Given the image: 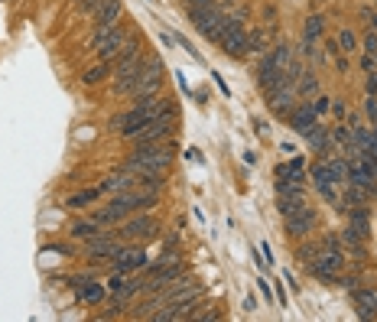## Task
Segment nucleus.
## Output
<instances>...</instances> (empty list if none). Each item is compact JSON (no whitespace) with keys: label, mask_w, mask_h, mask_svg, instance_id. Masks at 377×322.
Returning <instances> with one entry per match:
<instances>
[{"label":"nucleus","mask_w":377,"mask_h":322,"mask_svg":"<svg viewBox=\"0 0 377 322\" xmlns=\"http://www.w3.org/2000/svg\"><path fill=\"white\" fill-rule=\"evenodd\" d=\"M361 69H365V72H377V59L365 52V59H361Z\"/></svg>","instance_id":"36"},{"label":"nucleus","mask_w":377,"mask_h":322,"mask_svg":"<svg viewBox=\"0 0 377 322\" xmlns=\"http://www.w3.org/2000/svg\"><path fill=\"white\" fill-rule=\"evenodd\" d=\"M365 91H367V95H377V72H367V82H365Z\"/></svg>","instance_id":"35"},{"label":"nucleus","mask_w":377,"mask_h":322,"mask_svg":"<svg viewBox=\"0 0 377 322\" xmlns=\"http://www.w3.org/2000/svg\"><path fill=\"white\" fill-rule=\"evenodd\" d=\"M75 3H78V7H82L85 13H91V16H95V13H98L101 7L108 3V0H75Z\"/></svg>","instance_id":"30"},{"label":"nucleus","mask_w":377,"mask_h":322,"mask_svg":"<svg viewBox=\"0 0 377 322\" xmlns=\"http://www.w3.org/2000/svg\"><path fill=\"white\" fill-rule=\"evenodd\" d=\"M257 290H260V297H264V303H267V306H270V303L277 299V297H273V286L267 284V277H260V280H257Z\"/></svg>","instance_id":"29"},{"label":"nucleus","mask_w":377,"mask_h":322,"mask_svg":"<svg viewBox=\"0 0 377 322\" xmlns=\"http://www.w3.org/2000/svg\"><path fill=\"white\" fill-rule=\"evenodd\" d=\"M160 91H163V59H156V56H143L137 72L114 78V95L140 98V95H160Z\"/></svg>","instance_id":"1"},{"label":"nucleus","mask_w":377,"mask_h":322,"mask_svg":"<svg viewBox=\"0 0 377 322\" xmlns=\"http://www.w3.org/2000/svg\"><path fill=\"white\" fill-rule=\"evenodd\" d=\"M374 59H377V52H374Z\"/></svg>","instance_id":"44"},{"label":"nucleus","mask_w":377,"mask_h":322,"mask_svg":"<svg viewBox=\"0 0 377 322\" xmlns=\"http://www.w3.org/2000/svg\"><path fill=\"white\" fill-rule=\"evenodd\" d=\"M315 211L313 209H302V211H296V215H289V218H283V231H287V238L293 241H302V238H309L315 231Z\"/></svg>","instance_id":"11"},{"label":"nucleus","mask_w":377,"mask_h":322,"mask_svg":"<svg viewBox=\"0 0 377 322\" xmlns=\"http://www.w3.org/2000/svg\"><path fill=\"white\" fill-rule=\"evenodd\" d=\"M215 3H221V0H186V13L188 10H205V7H215Z\"/></svg>","instance_id":"33"},{"label":"nucleus","mask_w":377,"mask_h":322,"mask_svg":"<svg viewBox=\"0 0 377 322\" xmlns=\"http://www.w3.org/2000/svg\"><path fill=\"white\" fill-rule=\"evenodd\" d=\"M176 140L169 137V140H156V143H134V150L127 153V160L134 163H143V166H150V170H160L166 173L169 166H173V157H176Z\"/></svg>","instance_id":"2"},{"label":"nucleus","mask_w":377,"mask_h":322,"mask_svg":"<svg viewBox=\"0 0 377 322\" xmlns=\"http://www.w3.org/2000/svg\"><path fill=\"white\" fill-rule=\"evenodd\" d=\"M247 49H251V56H264L270 49V33L267 30H247Z\"/></svg>","instance_id":"20"},{"label":"nucleus","mask_w":377,"mask_h":322,"mask_svg":"<svg viewBox=\"0 0 377 322\" xmlns=\"http://www.w3.org/2000/svg\"><path fill=\"white\" fill-rule=\"evenodd\" d=\"M361 49L367 52V56H374L377 52V30H367L365 39H361Z\"/></svg>","instance_id":"28"},{"label":"nucleus","mask_w":377,"mask_h":322,"mask_svg":"<svg viewBox=\"0 0 377 322\" xmlns=\"http://www.w3.org/2000/svg\"><path fill=\"white\" fill-rule=\"evenodd\" d=\"M309 108H313L315 114H326L328 108H332V101H328L326 95H319V98H313V101H309Z\"/></svg>","instance_id":"31"},{"label":"nucleus","mask_w":377,"mask_h":322,"mask_svg":"<svg viewBox=\"0 0 377 322\" xmlns=\"http://www.w3.org/2000/svg\"><path fill=\"white\" fill-rule=\"evenodd\" d=\"M302 137H306L309 150H315V153H319V160H328V157H335V153H339L335 140H332V134H328V127H322L319 121H315V124L309 127Z\"/></svg>","instance_id":"12"},{"label":"nucleus","mask_w":377,"mask_h":322,"mask_svg":"<svg viewBox=\"0 0 377 322\" xmlns=\"http://www.w3.org/2000/svg\"><path fill=\"white\" fill-rule=\"evenodd\" d=\"M104 75H111L108 62H101L98 69H88V72H85V85H98V82H101V78H104Z\"/></svg>","instance_id":"27"},{"label":"nucleus","mask_w":377,"mask_h":322,"mask_svg":"<svg viewBox=\"0 0 377 322\" xmlns=\"http://www.w3.org/2000/svg\"><path fill=\"white\" fill-rule=\"evenodd\" d=\"M332 114H335L339 121H345V117H348V108H345L341 101H332Z\"/></svg>","instance_id":"34"},{"label":"nucleus","mask_w":377,"mask_h":322,"mask_svg":"<svg viewBox=\"0 0 377 322\" xmlns=\"http://www.w3.org/2000/svg\"><path fill=\"white\" fill-rule=\"evenodd\" d=\"M160 43H163V49H173V46H176V36H173V33H160Z\"/></svg>","instance_id":"37"},{"label":"nucleus","mask_w":377,"mask_h":322,"mask_svg":"<svg viewBox=\"0 0 377 322\" xmlns=\"http://www.w3.org/2000/svg\"><path fill=\"white\" fill-rule=\"evenodd\" d=\"M365 114L371 117V124H377V95H367L365 98Z\"/></svg>","instance_id":"32"},{"label":"nucleus","mask_w":377,"mask_h":322,"mask_svg":"<svg viewBox=\"0 0 377 322\" xmlns=\"http://www.w3.org/2000/svg\"><path fill=\"white\" fill-rule=\"evenodd\" d=\"M127 26L124 23H117L111 26V30H104V33H95V39H91V46H95V52H98V59L101 62H111L114 56L121 52V46L127 43Z\"/></svg>","instance_id":"6"},{"label":"nucleus","mask_w":377,"mask_h":322,"mask_svg":"<svg viewBox=\"0 0 377 322\" xmlns=\"http://www.w3.org/2000/svg\"><path fill=\"white\" fill-rule=\"evenodd\" d=\"M273 173H277V179H287V176H293V170H289V163H280Z\"/></svg>","instance_id":"38"},{"label":"nucleus","mask_w":377,"mask_h":322,"mask_svg":"<svg viewBox=\"0 0 377 322\" xmlns=\"http://www.w3.org/2000/svg\"><path fill=\"white\" fill-rule=\"evenodd\" d=\"M315 254H319V241H302V244H296V251H293V257L300 260V264H309Z\"/></svg>","instance_id":"23"},{"label":"nucleus","mask_w":377,"mask_h":322,"mask_svg":"<svg viewBox=\"0 0 377 322\" xmlns=\"http://www.w3.org/2000/svg\"><path fill=\"white\" fill-rule=\"evenodd\" d=\"M313 186L315 192L326 198L328 205H339V196H335V183H328V179H313Z\"/></svg>","instance_id":"24"},{"label":"nucleus","mask_w":377,"mask_h":322,"mask_svg":"<svg viewBox=\"0 0 377 322\" xmlns=\"http://www.w3.org/2000/svg\"><path fill=\"white\" fill-rule=\"evenodd\" d=\"M176 127L173 121H166V117H153L147 124H140L134 134L127 137V140H134V143H156V140H169V137L176 134Z\"/></svg>","instance_id":"8"},{"label":"nucleus","mask_w":377,"mask_h":322,"mask_svg":"<svg viewBox=\"0 0 377 322\" xmlns=\"http://www.w3.org/2000/svg\"><path fill=\"white\" fill-rule=\"evenodd\" d=\"M124 20V3L121 0H108L98 13H95V33H104V30H111Z\"/></svg>","instance_id":"14"},{"label":"nucleus","mask_w":377,"mask_h":322,"mask_svg":"<svg viewBox=\"0 0 377 322\" xmlns=\"http://www.w3.org/2000/svg\"><path fill=\"white\" fill-rule=\"evenodd\" d=\"M254 124H257V134H270V124H267V121H260V117H257Z\"/></svg>","instance_id":"43"},{"label":"nucleus","mask_w":377,"mask_h":322,"mask_svg":"<svg viewBox=\"0 0 377 322\" xmlns=\"http://www.w3.org/2000/svg\"><path fill=\"white\" fill-rule=\"evenodd\" d=\"M101 192H111V196H117V192H127V189H137V173H130V170H121V173H111L104 183H101Z\"/></svg>","instance_id":"15"},{"label":"nucleus","mask_w":377,"mask_h":322,"mask_svg":"<svg viewBox=\"0 0 377 322\" xmlns=\"http://www.w3.org/2000/svg\"><path fill=\"white\" fill-rule=\"evenodd\" d=\"M69 286H75V299L78 303H85V306H98L101 299H104V293H108V286L95 284L91 273H78V277H72V284Z\"/></svg>","instance_id":"10"},{"label":"nucleus","mask_w":377,"mask_h":322,"mask_svg":"<svg viewBox=\"0 0 377 322\" xmlns=\"http://www.w3.org/2000/svg\"><path fill=\"white\" fill-rule=\"evenodd\" d=\"M186 157H188V160H192V163H202V153H199V150H195V147H188V150H186Z\"/></svg>","instance_id":"40"},{"label":"nucleus","mask_w":377,"mask_h":322,"mask_svg":"<svg viewBox=\"0 0 377 322\" xmlns=\"http://www.w3.org/2000/svg\"><path fill=\"white\" fill-rule=\"evenodd\" d=\"M267 104H270V111L277 114V117H287V114L296 108V88L280 85V88H273V91H267Z\"/></svg>","instance_id":"13"},{"label":"nucleus","mask_w":377,"mask_h":322,"mask_svg":"<svg viewBox=\"0 0 377 322\" xmlns=\"http://www.w3.org/2000/svg\"><path fill=\"white\" fill-rule=\"evenodd\" d=\"M322 33H326V16L322 13H309L306 16V26H302V39H322Z\"/></svg>","instance_id":"19"},{"label":"nucleus","mask_w":377,"mask_h":322,"mask_svg":"<svg viewBox=\"0 0 377 322\" xmlns=\"http://www.w3.org/2000/svg\"><path fill=\"white\" fill-rule=\"evenodd\" d=\"M319 251H345V241L335 231H326V235L319 238Z\"/></svg>","instance_id":"25"},{"label":"nucleus","mask_w":377,"mask_h":322,"mask_svg":"<svg viewBox=\"0 0 377 322\" xmlns=\"http://www.w3.org/2000/svg\"><path fill=\"white\" fill-rule=\"evenodd\" d=\"M215 85L221 88V95H231V88L225 85V78H221V75H215Z\"/></svg>","instance_id":"42"},{"label":"nucleus","mask_w":377,"mask_h":322,"mask_svg":"<svg viewBox=\"0 0 377 322\" xmlns=\"http://www.w3.org/2000/svg\"><path fill=\"white\" fill-rule=\"evenodd\" d=\"M309 273H313L319 284H328L335 286V280H339V271L345 267V251H319L309 264Z\"/></svg>","instance_id":"4"},{"label":"nucleus","mask_w":377,"mask_h":322,"mask_svg":"<svg viewBox=\"0 0 377 322\" xmlns=\"http://www.w3.org/2000/svg\"><path fill=\"white\" fill-rule=\"evenodd\" d=\"M111 228H104V225H98L95 218H85V222H75L72 225V231L69 235L75 238V241H88V238H98V235H108Z\"/></svg>","instance_id":"17"},{"label":"nucleus","mask_w":377,"mask_h":322,"mask_svg":"<svg viewBox=\"0 0 377 322\" xmlns=\"http://www.w3.org/2000/svg\"><path fill=\"white\" fill-rule=\"evenodd\" d=\"M160 231V225H156V218H153L150 211H137V215H130V218H124V222L117 225V231L114 235L121 238V241H150L153 235Z\"/></svg>","instance_id":"5"},{"label":"nucleus","mask_w":377,"mask_h":322,"mask_svg":"<svg viewBox=\"0 0 377 322\" xmlns=\"http://www.w3.org/2000/svg\"><path fill=\"white\" fill-rule=\"evenodd\" d=\"M293 88H296V98H313L315 91H319V75H315L313 69H302Z\"/></svg>","instance_id":"18"},{"label":"nucleus","mask_w":377,"mask_h":322,"mask_svg":"<svg viewBox=\"0 0 377 322\" xmlns=\"http://www.w3.org/2000/svg\"><path fill=\"white\" fill-rule=\"evenodd\" d=\"M257 310V299L254 297H244V312H254Z\"/></svg>","instance_id":"41"},{"label":"nucleus","mask_w":377,"mask_h":322,"mask_svg":"<svg viewBox=\"0 0 377 322\" xmlns=\"http://www.w3.org/2000/svg\"><path fill=\"white\" fill-rule=\"evenodd\" d=\"M309 209L306 205V198H293V196H277V211L283 215V218H289V215H296V211Z\"/></svg>","instance_id":"21"},{"label":"nucleus","mask_w":377,"mask_h":322,"mask_svg":"<svg viewBox=\"0 0 377 322\" xmlns=\"http://www.w3.org/2000/svg\"><path fill=\"white\" fill-rule=\"evenodd\" d=\"M335 43H339L341 52H354V49H358V36H354V30H341Z\"/></svg>","instance_id":"26"},{"label":"nucleus","mask_w":377,"mask_h":322,"mask_svg":"<svg viewBox=\"0 0 377 322\" xmlns=\"http://www.w3.org/2000/svg\"><path fill=\"white\" fill-rule=\"evenodd\" d=\"M147 264H150V257H147V251L140 248L137 241H127L124 248L111 257L114 273H137V271H143Z\"/></svg>","instance_id":"7"},{"label":"nucleus","mask_w":377,"mask_h":322,"mask_svg":"<svg viewBox=\"0 0 377 322\" xmlns=\"http://www.w3.org/2000/svg\"><path fill=\"white\" fill-rule=\"evenodd\" d=\"M348 297H352V306L358 310L361 319H377V284L374 280L361 284L358 290H352Z\"/></svg>","instance_id":"9"},{"label":"nucleus","mask_w":377,"mask_h":322,"mask_svg":"<svg viewBox=\"0 0 377 322\" xmlns=\"http://www.w3.org/2000/svg\"><path fill=\"white\" fill-rule=\"evenodd\" d=\"M315 121H319V114H315L313 108H309V101H306V104H296V108H293V111L287 114V124L293 127L296 134H306V130H309V127H313Z\"/></svg>","instance_id":"16"},{"label":"nucleus","mask_w":377,"mask_h":322,"mask_svg":"<svg viewBox=\"0 0 377 322\" xmlns=\"http://www.w3.org/2000/svg\"><path fill=\"white\" fill-rule=\"evenodd\" d=\"M332 59H335V69H339V72H348V59H345V56H332Z\"/></svg>","instance_id":"39"},{"label":"nucleus","mask_w":377,"mask_h":322,"mask_svg":"<svg viewBox=\"0 0 377 322\" xmlns=\"http://www.w3.org/2000/svg\"><path fill=\"white\" fill-rule=\"evenodd\" d=\"M98 196H101V189H85V192H75V196L69 198L65 205H69V209H88V205H91V202H95Z\"/></svg>","instance_id":"22"},{"label":"nucleus","mask_w":377,"mask_h":322,"mask_svg":"<svg viewBox=\"0 0 377 322\" xmlns=\"http://www.w3.org/2000/svg\"><path fill=\"white\" fill-rule=\"evenodd\" d=\"M140 62H143V39H140V36H127V43L121 46V52L114 56L111 62H108V69H111L114 78H124V75L137 72Z\"/></svg>","instance_id":"3"}]
</instances>
